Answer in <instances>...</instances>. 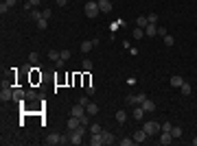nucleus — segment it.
I'll list each match as a JSON object with an SVG mask.
<instances>
[{
	"instance_id": "14",
	"label": "nucleus",
	"mask_w": 197,
	"mask_h": 146,
	"mask_svg": "<svg viewBox=\"0 0 197 146\" xmlns=\"http://www.w3.org/2000/svg\"><path fill=\"white\" fill-rule=\"evenodd\" d=\"M96 44H98L96 39H92V41H83V44H81V53H90V50H92V46H96Z\"/></svg>"
},
{
	"instance_id": "39",
	"label": "nucleus",
	"mask_w": 197,
	"mask_h": 146,
	"mask_svg": "<svg viewBox=\"0 0 197 146\" xmlns=\"http://www.w3.org/2000/svg\"><path fill=\"white\" fill-rule=\"evenodd\" d=\"M101 131H103V129L98 127V124H92V127H90V133H101Z\"/></svg>"
},
{
	"instance_id": "30",
	"label": "nucleus",
	"mask_w": 197,
	"mask_h": 146,
	"mask_svg": "<svg viewBox=\"0 0 197 146\" xmlns=\"http://www.w3.org/2000/svg\"><path fill=\"white\" fill-rule=\"evenodd\" d=\"M132 144H136V142H134V137H132V140H129V137L120 140V146H132Z\"/></svg>"
},
{
	"instance_id": "12",
	"label": "nucleus",
	"mask_w": 197,
	"mask_h": 146,
	"mask_svg": "<svg viewBox=\"0 0 197 146\" xmlns=\"http://www.w3.org/2000/svg\"><path fill=\"white\" fill-rule=\"evenodd\" d=\"M145 35L147 37H156L158 35V24H149V26L145 29Z\"/></svg>"
},
{
	"instance_id": "28",
	"label": "nucleus",
	"mask_w": 197,
	"mask_h": 146,
	"mask_svg": "<svg viewBox=\"0 0 197 146\" xmlns=\"http://www.w3.org/2000/svg\"><path fill=\"white\" fill-rule=\"evenodd\" d=\"M147 18H149V24H158V13H149V15H147Z\"/></svg>"
},
{
	"instance_id": "15",
	"label": "nucleus",
	"mask_w": 197,
	"mask_h": 146,
	"mask_svg": "<svg viewBox=\"0 0 197 146\" xmlns=\"http://www.w3.org/2000/svg\"><path fill=\"white\" fill-rule=\"evenodd\" d=\"M116 122H118V124H125V122H127V111H123V109L116 111Z\"/></svg>"
},
{
	"instance_id": "2",
	"label": "nucleus",
	"mask_w": 197,
	"mask_h": 146,
	"mask_svg": "<svg viewBox=\"0 0 197 146\" xmlns=\"http://www.w3.org/2000/svg\"><path fill=\"white\" fill-rule=\"evenodd\" d=\"M142 129H145L147 133H149V135H158L162 127H160V122H158V120H149V122H145V124H142Z\"/></svg>"
},
{
	"instance_id": "25",
	"label": "nucleus",
	"mask_w": 197,
	"mask_h": 146,
	"mask_svg": "<svg viewBox=\"0 0 197 146\" xmlns=\"http://www.w3.org/2000/svg\"><path fill=\"white\" fill-rule=\"evenodd\" d=\"M81 68H83L86 72H92V61H90V59H83V61H81Z\"/></svg>"
},
{
	"instance_id": "44",
	"label": "nucleus",
	"mask_w": 197,
	"mask_h": 146,
	"mask_svg": "<svg viewBox=\"0 0 197 146\" xmlns=\"http://www.w3.org/2000/svg\"><path fill=\"white\" fill-rule=\"evenodd\" d=\"M5 2H7L9 7H15V5H18V0H5Z\"/></svg>"
},
{
	"instance_id": "40",
	"label": "nucleus",
	"mask_w": 197,
	"mask_h": 146,
	"mask_svg": "<svg viewBox=\"0 0 197 146\" xmlns=\"http://www.w3.org/2000/svg\"><path fill=\"white\" fill-rule=\"evenodd\" d=\"M86 94H88V96H92V94H94V85H92V83H90V85H86Z\"/></svg>"
},
{
	"instance_id": "20",
	"label": "nucleus",
	"mask_w": 197,
	"mask_h": 146,
	"mask_svg": "<svg viewBox=\"0 0 197 146\" xmlns=\"http://www.w3.org/2000/svg\"><path fill=\"white\" fill-rule=\"evenodd\" d=\"M125 103H127V105H138V96H136V94H127V96H125Z\"/></svg>"
},
{
	"instance_id": "33",
	"label": "nucleus",
	"mask_w": 197,
	"mask_h": 146,
	"mask_svg": "<svg viewBox=\"0 0 197 146\" xmlns=\"http://www.w3.org/2000/svg\"><path fill=\"white\" fill-rule=\"evenodd\" d=\"M90 118H92V116H88V113H86V116H81L79 120H81V124H86V127H88V124H90Z\"/></svg>"
},
{
	"instance_id": "6",
	"label": "nucleus",
	"mask_w": 197,
	"mask_h": 146,
	"mask_svg": "<svg viewBox=\"0 0 197 146\" xmlns=\"http://www.w3.org/2000/svg\"><path fill=\"white\" fill-rule=\"evenodd\" d=\"M96 2H98L101 13H110V11H112V2H110V0H96Z\"/></svg>"
},
{
	"instance_id": "32",
	"label": "nucleus",
	"mask_w": 197,
	"mask_h": 146,
	"mask_svg": "<svg viewBox=\"0 0 197 146\" xmlns=\"http://www.w3.org/2000/svg\"><path fill=\"white\" fill-rule=\"evenodd\" d=\"M164 44H166V46H173V44H175V39L171 37V35H164Z\"/></svg>"
},
{
	"instance_id": "13",
	"label": "nucleus",
	"mask_w": 197,
	"mask_h": 146,
	"mask_svg": "<svg viewBox=\"0 0 197 146\" xmlns=\"http://www.w3.org/2000/svg\"><path fill=\"white\" fill-rule=\"evenodd\" d=\"M140 107H142V109H145L147 113H151V111H156V103H153V101H149V98H147V101H145V103H142Z\"/></svg>"
},
{
	"instance_id": "27",
	"label": "nucleus",
	"mask_w": 197,
	"mask_h": 146,
	"mask_svg": "<svg viewBox=\"0 0 197 146\" xmlns=\"http://www.w3.org/2000/svg\"><path fill=\"white\" fill-rule=\"evenodd\" d=\"M171 135H173V140L182 137V127H173V129H171Z\"/></svg>"
},
{
	"instance_id": "26",
	"label": "nucleus",
	"mask_w": 197,
	"mask_h": 146,
	"mask_svg": "<svg viewBox=\"0 0 197 146\" xmlns=\"http://www.w3.org/2000/svg\"><path fill=\"white\" fill-rule=\"evenodd\" d=\"M22 98H24V92H22V89H13V101H18V103H20Z\"/></svg>"
},
{
	"instance_id": "42",
	"label": "nucleus",
	"mask_w": 197,
	"mask_h": 146,
	"mask_svg": "<svg viewBox=\"0 0 197 146\" xmlns=\"http://www.w3.org/2000/svg\"><path fill=\"white\" fill-rule=\"evenodd\" d=\"M29 61H31V63H37V55H35V53H31V57H29Z\"/></svg>"
},
{
	"instance_id": "16",
	"label": "nucleus",
	"mask_w": 197,
	"mask_h": 146,
	"mask_svg": "<svg viewBox=\"0 0 197 146\" xmlns=\"http://www.w3.org/2000/svg\"><path fill=\"white\" fill-rule=\"evenodd\" d=\"M132 116H134V120H142V118H145V109H142V107L138 105V107H136V109L132 111Z\"/></svg>"
},
{
	"instance_id": "4",
	"label": "nucleus",
	"mask_w": 197,
	"mask_h": 146,
	"mask_svg": "<svg viewBox=\"0 0 197 146\" xmlns=\"http://www.w3.org/2000/svg\"><path fill=\"white\" fill-rule=\"evenodd\" d=\"M68 137H70V144H72V146H77V144L83 142V140H81L83 135H81L79 131H68Z\"/></svg>"
},
{
	"instance_id": "38",
	"label": "nucleus",
	"mask_w": 197,
	"mask_h": 146,
	"mask_svg": "<svg viewBox=\"0 0 197 146\" xmlns=\"http://www.w3.org/2000/svg\"><path fill=\"white\" fill-rule=\"evenodd\" d=\"M136 96H138V105H142V103H145V101H147V96H145V94H142V92H138V94H136Z\"/></svg>"
},
{
	"instance_id": "29",
	"label": "nucleus",
	"mask_w": 197,
	"mask_h": 146,
	"mask_svg": "<svg viewBox=\"0 0 197 146\" xmlns=\"http://www.w3.org/2000/svg\"><path fill=\"white\" fill-rule=\"evenodd\" d=\"M79 105H83V107H88V105H90V98H88V94L79 98Z\"/></svg>"
},
{
	"instance_id": "36",
	"label": "nucleus",
	"mask_w": 197,
	"mask_h": 146,
	"mask_svg": "<svg viewBox=\"0 0 197 146\" xmlns=\"http://www.w3.org/2000/svg\"><path fill=\"white\" fill-rule=\"evenodd\" d=\"M70 57H72V53H70V50H61V59H64V61H68Z\"/></svg>"
},
{
	"instance_id": "8",
	"label": "nucleus",
	"mask_w": 197,
	"mask_h": 146,
	"mask_svg": "<svg viewBox=\"0 0 197 146\" xmlns=\"http://www.w3.org/2000/svg\"><path fill=\"white\" fill-rule=\"evenodd\" d=\"M90 135H92V140H90V144H92V146H101V144H105L101 133H90Z\"/></svg>"
},
{
	"instance_id": "35",
	"label": "nucleus",
	"mask_w": 197,
	"mask_h": 146,
	"mask_svg": "<svg viewBox=\"0 0 197 146\" xmlns=\"http://www.w3.org/2000/svg\"><path fill=\"white\" fill-rule=\"evenodd\" d=\"M31 18H33V20H35V22H37V20H40V18H42V13H40V11H37V9H33V11H31Z\"/></svg>"
},
{
	"instance_id": "7",
	"label": "nucleus",
	"mask_w": 197,
	"mask_h": 146,
	"mask_svg": "<svg viewBox=\"0 0 197 146\" xmlns=\"http://www.w3.org/2000/svg\"><path fill=\"white\" fill-rule=\"evenodd\" d=\"M79 127H81V120H79V118H75V116H72V118L68 120V131H77Z\"/></svg>"
},
{
	"instance_id": "17",
	"label": "nucleus",
	"mask_w": 197,
	"mask_h": 146,
	"mask_svg": "<svg viewBox=\"0 0 197 146\" xmlns=\"http://www.w3.org/2000/svg\"><path fill=\"white\" fill-rule=\"evenodd\" d=\"M86 113H88V116H96V113H98V105L90 103V105L86 107Z\"/></svg>"
},
{
	"instance_id": "34",
	"label": "nucleus",
	"mask_w": 197,
	"mask_h": 146,
	"mask_svg": "<svg viewBox=\"0 0 197 146\" xmlns=\"http://www.w3.org/2000/svg\"><path fill=\"white\" fill-rule=\"evenodd\" d=\"M160 127H162V131H169V133H171V129H173V124H171V122H162Z\"/></svg>"
},
{
	"instance_id": "47",
	"label": "nucleus",
	"mask_w": 197,
	"mask_h": 146,
	"mask_svg": "<svg viewBox=\"0 0 197 146\" xmlns=\"http://www.w3.org/2000/svg\"><path fill=\"white\" fill-rule=\"evenodd\" d=\"M193 146H197V137H195V140H193Z\"/></svg>"
},
{
	"instance_id": "41",
	"label": "nucleus",
	"mask_w": 197,
	"mask_h": 146,
	"mask_svg": "<svg viewBox=\"0 0 197 146\" xmlns=\"http://www.w3.org/2000/svg\"><path fill=\"white\" fill-rule=\"evenodd\" d=\"M158 35H162V37H164V35H166V29H164V26H158Z\"/></svg>"
},
{
	"instance_id": "19",
	"label": "nucleus",
	"mask_w": 197,
	"mask_h": 146,
	"mask_svg": "<svg viewBox=\"0 0 197 146\" xmlns=\"http://www.w3.org/2000/svg\"><path fill=\"white\" fill-rule=\"evenodd\" d=\"M191 89H193V87H191V83H186V81L180 85V92H182L184 96H191Z\"/></svg>"
},
{
	"instance_id": "1",
	"label": "nucleus",
	"mask_w": 197,
	"mask_h": 146,
	"mask_svg": "<svg viewBox=\"0 0 197 146\" xmlns=\"http://www.w3.org/2000/svg\"><path fill=\"white\" fill-rule=\"evenodd\" d=\"M83 13H86V18H96L98 13H101V9H98V2H96V0H90V2H86Z\"/></svg>"
},
{
	"instance_id": "23",
	"label": "nucleus",
	"mask_w": 197,
	"mask_h": 146,
	"mask_svg": "<svg viewBox=\"0 0 197 146\" xmlns=\"http://www.w3.org/2000/svg\"><path fill=\"white\" fill-rule=\"evenodd\" d=\"M35 24H37V29H40V31H46V26H48V20H44V18H40V20L35 22Z\"/></svg>"
},
{
	"instance_id": "9",
	"label": "nucleus",
	"mask_w": 197,
	"mask_h": 146,
	"mask_svg": "<svg viewBox=\"0 0 197 146\" xmlns=\"http://www.w3.org/2000/svg\"><path fill=\"white\" fill-rule=\"evenodd\" d=\"M70 113L75 116V118H81V116H86V107H83V105H75Z\"/></svg>"
},
{
	"instance_id": "18",
	"label": "nucleus",
	"mask_w": 197,
	"mask_h": 146,
	"mask_svg": "<svg viewBox=\"0 0 197 146\" xmlns=\"http://www.w3.org/2000/svg\"><path fill=\"white\" fill-rule=\"evenodd\" d=\"M101 135H103V142H105V144H114V133H110V131H101Z\"/></svg>"
},
{
	"instance_id": "11",
	"label": "nucleus",
	"mask_w": 197,
	"mask_h": 146,
	"mask_svg": "<svg viewBox=\"0 0 197 146\" xmlns=\"http://www.w3.org/2000/svg\"><path fill=\"white\" fill-rule=\"evenodd\" d=\"M158 142L166 146V144H171V142H173V135H171L169 131H162V135H160V140H158Z\"/></svg>"
},
{
	"instance_id": "22",
	"label": "nucleus",
	"mask_w": 197,
	"mask_h": 146,
	"mask_svg": "<svg viewBox=\"0 0 197 146\" xmlns=\"http://www.w3.org/2000/svg\"><path fill=\"white\" fill-rule=\"evenodd\" d=\"M182 83H184L182 77H178V74H175V77H171V85H173V87H180Z\"/></svg>"
},
{
	"instance_id": "45",
	"label": "nucleus",
	"mask_w": 197,
	"mask_h": 146,
	"mask_svg": "<svg viewBox=\"0 0 197 146\" xmlns=\"http://www.w3.org/2000/svg\"><path fill=\"white\" fill-rule=\"evenodd\" d=\"M29 2H31L33 7H40V2H42V0H29Z\"/></svg>"
},
{
	"instance_id": "3",
	"label": "nucleus",
	"mask_w": 197,
	"mask_h": 146,
	"mask_svg": "<svg viewBox=\"0 0 197 146\" xmlns=\"http://www.w3.org/2000/svg\"><path fill=\"white\" fill-rule=\"evenodd\" d=\"M0 101H2V103H9V101H13V87H9V85H5V83H2V92H0Z\"/></svg>"
},
{
	"instance_id": "21",
	"label": "nucleus",
	"mask_w": 197,
	"mask_h": 146,
	"mask_svg": "<svg viewBox=\"0 0 197 146\" xmlns=\"http://www.w3.org/2000/svg\"><path fill=\"white\" fill-rule=\"evenodd\" d=\"M132 35H134V39H142V37H145V29H140V26H136Z\"/></svg>"
},
{
	"instance_id": "31",
	"label": "nucleus",
	"mask_w": 197,
	"mask_h": 146,
	"mask_svg": "<svg viewBox=\"0 0 197 146\" xmlns=\"http://www.w3.org/2000/svg\"><path fill=\"white\" fill-rule=\"evenodd\" d=\"M9 9H11V7H9L7 2H2V5H0V13H2V15H5V13H9Z\"/></svg>"
},
{
	"instance_id": "5",
	"label": "nucleus",
	"mask_w": 197,
	"mask_h": 146,
	"mask_svg": "<svg viewBox=\"0 0 197 146\" xmlns=\"http://www.w3.org/2000/svg\"><path fill=\"white\" fill-rule=\"evenodd\" d=\"M147 137H149V133H147L145 129H138V131L134 133V142H136V144H140V142H145Z\"/></svg>"
},
{
	"instance_id": "46",
	"label": "nucleus",
	"mask_w": 197,
	"mask_h": 146,
	"mask_svg": "<svg viewBox=\"0 0 197 146\" xmlns=\"http://www.w3.org/2000/svg\"><path fill=\"white\" fill-rule=\"evenodd\" d=\"M55 2H57V5H59V7H64V5H66V2H68V0H55Z\"/></svg>"
},
{
	"instance_id": "10",
	"label": "nucleus",
	"mask_w": 197,
	"mask_h": 146,
	"mask_svg": "<svg viewBox=\"0 0 197 146\" xmlns=\"http://www.w3.org/2000/svg\"><path fill=\"white\" fill-rule=\"evenodd\" d=\"M136 26L147 29V26H149V18H147V15H138V18H136Z\"/></svg>"
},
{
	"instance_id": "24",
	"label": "nucleus",
	"mask_w": 197,
	"mask_h": 146,
	"mask_svg": "<svg viewBox=\"0 0 197 146\" xmlns=\"http://www.w3.org/2000/svg\"><path fill=\"white\" fill-rule=\"evenodd\" d=\"M59 57H61V50H59V53H57V50H48V59H51V61H57Z\"/></svg>"
},
{
	"instance_id": "43",
	"label": "nucleus",
	"mask_w": 197,
	"mask_h": 146,
	"mask_svg": "<svg viewBox=\"0 0 197 146\" xmlns=\"http://www.w3.org/2000/svg\"><path fill=\"white\" fill-rule=\"evenodd\" d=\"M55 63H57V68H64V63H66V61H64V59H61V57H59V59H57V61H55Z\"/></svg>"
},
{
	"instance_id": "37",
	"label": "nucleus",
	"mask_w": 197,
	"mask_h": 146,
	"mask_svg": "<svg viewBox=\"0 0 197 146\" xmlns=\"http://www.w3.org/2000/svg\"><path fill=\"white\" fill-rule=\"evenodd\" d=\"M51 15H53V11H51V9H44V11H42V18H44V20H48Z\"/></svg>"
}]
</instances>
